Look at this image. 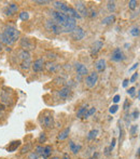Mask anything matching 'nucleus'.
<instances>
[{"instance_id":"f257e3e1","label":"nucleus","mask_w":140,"mask_h":159,"mask_svg":"<svg viewBox=\"0 0 140 159\" xmlns=\"http://www.w3.org/2000/svg\"><path fill=\"white\" fill-rule=\"evenodd\" d=\"M19 30L17 28H15L14 26L6 25L3 28L2 33L0 34V42L6 46L10 47L14 43L15 41H17V39L19 38Z\"/></svg>"},{"instance_id":"f03ea898","label":"nucleus","mask_w":140,"mask_h":159,"mask_svg":"<svg viewBox=\"0 0 140 159\" xmlns=\"http://www.w3.org/2000/svg\"><path fill=\"white\" fill-rule=\"evenodd\" d=\"M45 27L48 28L50 32H52L55 35H61L63 34V27L59 24H57L54 20H48L45 23Z\"/></svg>"},{"instance_id":"7ed1b4c3","label":"nucleus","mask_w":140,"mask_h":159,"mask_svg":"<svg viewBox=\"0 0 140 159\" xmlns=\"http://www.w3.org/2000/svg\"><path fill=\"white\" fill-rule=\"evenodd\" d=\"M51 16H52V20H54L57 24H59L61 26H63L64 24L67 22L68 20V15L65 14V13L58 12V11H51Z\"/></svg>"},{"instance_id":"20e7f679","label":"nucleus","mask_w":140,"mask_h":159,"mask_svg":"<svg viewBox=\"0 0 140 159\" xmlns=\"http://www.w3.org/2000/svg\"><path fill=\"white\" fill-rule=\"evenodd\" d=\"M40 124L43 128L45 129H52L54 126V117H53L51 114H46L43 115L42 117H40Z\"/></svg>"},{"instance_id":"39448f33","label":"nucleus","mask_w":140,"mask_h":159,"mask_svg":"<svg viewBox=\"0 0 140 159\" xmlns=\"http://www.w3.org/2000/svg\"><path fill=\"white\" fill-rule=\"evenodd\" d=\"M97 81H98V74L96 71H93V73L88 74L85 78V84L88 88H94L96 86Z\"/></svg>"},{"instance_id":"423d86ee","label":"nucleus","mask_w":140,"mask_h":159,"mask_svg":"<svg viewBox=\"0 0 140 159\" xmlns=\"http://www.w3.org/2000/svg\"><path fill=\"white\" fill-rule=\"evenodd\" d=\"M62 27H63L64 33H72L73 30L77 27V22H75L74 19H72V17L69 16L67 20V22H66Z\"/></svg>"},{"instance_id":"0eeeda50","label":"nucleus","mask_w":140,"mask_h":159,"mask_svg":"<svg viewBox=\"0 0 140 159\" xmlns=\"http://www.w3.org/2000/svg\"><path fill=\"white\" fill-rule=\"evenodd\" d=\"M17 11H19V4L15 2H11L3 9V13L6 16H12L15 13H17Z\"/></svg>"},{"instance_id":"6e6552de","label":"nucleus","mask_w":140,"mask_h":159,"mask_svg":"<svg viewBox=\"0 0 140 159\" xmlns=\"http://www.w3.org/2000/svg\"><path fill=\"white\" fill-rule=\"evenodd\" d=\"M125 60V54L121 50V48H115L112 51V54H111V61L113 62H121Z\"/></svg>"},{"instance_id":"1a4fd4ad","label":"nucleus","mask_w":140,"mask_h":159,"mask_svg":"<svg viewBox=\"0 0 140 159\" xmlns=\"http://www.w3.org/2000/svg\"><path fill=\"white\" fill-rule=\"evenodd\" d=\"M84 36H85V32H84L83 28L79 27V26H77V27L73 30V32L71 33V37H72V39L75 40V41L82 40L84 38Z\"/></svg>"},{"instance_id":"9d476101","label":"nucleus","mask_w":140,"mask_h":159,"mask_svg":"<svg viewBox=\"0 0 140 159\" xmlns=\"http://www.w3.org/2000/svg\"><path fill=\"white\" fill-rule=\"evenodd\" d=\"M19 44H21V47L23 48V50H25V51L34 50L36 47V44L29 39V38H23V39L21 40V42H19Z\"/></svg>"},{"instance_id":"9b49d317","label":"nucleus","mask_w":140,"mask_h":159,"mask_svg":"<svg viewBox=\"0 0 140 159\" xmlns=\"http://www.w3.org/2000/svg\"><path fill=\"white\" fill-rule=\"evenodd\" d=\"M75 10L78 11L81 16H87L88 15V10L86 9V6L84 4V2L82 1H77L75 2Z\"/></svg>"},{"instance_id":"f8f14e48","label":"nucleus","mask_w":140,"mask_h":159,"mask_svg":"<svg viewBox=\"0 0 140 159\" xmlns=\"http://www.w3.org/2000/svg\"><path fill=\"white\" fill-rule=\"evenodd\" d=\"M103 47H104V42L100 41V40H96L95 42H93L92 47H91V54L96 55L103 49Z\"/></svg>"},{"instance_id":"ddd939ff","label":"nucleus","mask_w":140,"mask_h":159,"mask_svg":"<svg viewBox=\"0 0 140 159\" xmlns=\"http://www.w3.org/2000/svg\"><path fill=\"white\" fill-rule=\"evenodd\" d=\"M44 66H45V63H44V61L42 59H38L36 60V61L32 63V70L35 71V73H40L41 70H43Z\"/></svg>"},{"instance_id":"4468645a","label":"nucleus","mask_w":140,"mask_h":159,"mask_svg":"<svg viewBox=\"0 0 140 159\" xmlns=\"http://www.w3.org/2000/svg\"><path fill=\"white\" fill-rule=\"evenodd\" d=\"M53 6H54V8L56 9L58 12L65 13V14L67 13L68 9H69V7H68L65 2H62V1H54L53 2Z\"/></svg>"},{"instance_id":"2eb2a0df","label":"nucleus","mask_w":140,"mask_h":159,"mask_svg":"<svg viewBox=\"0 0 140 159\" xmlns=\"http://www.w3.org/2000/svg\"><path fill=\"white\" fill-rule=\"evenodd\" d=\"M75 70H77L78 75L79 76H86L88 75V70L87 67L82 63H77L75 64Z\"/></svg>"},{"instance_id":"dca6fc26","label":"nucleus","mask_w":140,"mask_h":159,"mask_svg":"<svg viewBox=\"0 0 140 159\" xmlns=\"http://www.w3.org/2000/svg\"><path fill=\"white\" fill-rule=\"evenodd\" d=\"M21 141L19 140H16V141H12L11 143H9V145L6 147V152H9V153H13V152H15L17 148H19V146H21Z\"/></svg>"},{"instance_id":"f3484780","label":"nucleus","mask_w":140,"mask_h":159,"mask_svg":"<svg viewBox=\"0 0 140 159\" xmlns=\"http://www.w3.org/2000/svg\"><path fill=\"white\" fill-rule=\"evenodd\" d=\"M70 94H71V89L69 87H64V88H62L61 90L58 91V95L61 96L62 98H64V100L69 98Z\"/></svg>"},{"instance_id":"a211bd4d","label":"nucleus","mask_w":140,"mask_h":159,"mask_svg":"<svg viewBox=\"0 0 140 159\" xmlns=\"http://www.w3.org/2000/svg\"><path fill=\"white\" fill-rule=\"evenodd\" d=\"M106 67H107V63H106V61L104 59L98 60V61L95 63V68H96V70L99 71V73H101V71L105 70Z\"/></svg>"},{"instance_id":"6ab92c4d","label":"nucleus","mask_w":140,"mask_h":159,"mask_svg":"<svg viewBox=\"0 0 140 159\" xmlns=\"http://www.w3.org/2000/svg\"><path fill=\"white\" fill-rule=\"evenodd\" d=\"M66 14L68 15V16H70V17H72V19H74V20H77V19H81V15L78 13V11L75 10V9H73V8H70L69 7V9H68V11H67V13Z\"/></svg>"},{"instance_id":"aec40b11","label":"nucleus","mask_w":140,"mask_h":159,"mask_svg":"<svg viewBox=\"0 0 140 159\" xmlns=\"http://www.w3.org/2000/svg\"><path fill=\"white\" fill-rule=\"evenodd\" d=\"M32 66V59L25 60V61H21V64H19V67H21L23 70H28Z\"/></svg>"},{"instance_id":"412c9836","label":"nucleus","mask_w":140,"mask_h":159,"mask_svg":"<svg viewBox=\"0 0 140 159\" xmlns=\"http://www.w3.org/2000/svg\"><path fill=\"white\" fill-rule=\"evenodd\" d=\"M52 152H53V149H52V146H50V145H48V146H45L44 147V149H43V153H42V158L43 159H49L50 158V156L52 155Z\"/></svg>"},{"instance_id":"4be33fe9","label":"nucleus","mask_w":140,"mask_h":159,"mask_svg":"<svg viewBox=\"0 0 140 159\" xmlns=\"http://www.w3.org/2000/svg\"><path fill=\"white\" fill-rule=\"evenodd\" d=\"M19 60H21V61H25V60L32 59V55H30L29 51L22 50V51H19Z\"/></svg>"},{"instance_id":"5701e85b","label":"nucleus","mask_w":140,"mask_h":159,"mask_svg":"<svg viewBox=\"0 0 140 159\" xmlns=\"http://www.w3.org/2000/svg\"><path fill=\"white\" fill-rule=\"evenodd\" d=\"M45 68L48 69L49 73H55V71L59 68V66L57 64L53 63V62H50V63H48L45 65Z\"/></svg>"},{"instance_id":"b1692460","label":"nucleus","mask_w":140,"mask_h":159,"mask_svg":"<svg viewBox=\"0 0 140 159\" xmlns=\"http://www.w3.org/2000/svg\"><path fill=\"white\" fill-rule=\"evenodd\" d=\"M69 148L73 154H78L80 152V149H81V145H78V144H75L73 141H70L69 142Z\"/></svg>"},{"instance_id":"393cba45","label":"nucleus","mask_w":140,"mask_h":159,"mask_svg":"<svg viewBox=\"0 0 140 159\" xmlns=\"http://www.w3.org/2000/svg\"><path fill=\"white\" fill-rule=\"evenodd\" d=\"M114 21H115V15L111 14V15H109V16L105 17V19L101 21V24H103V25H110V24H112Z\"/></svg>"},{"instance_id":"a878e982","label":"nucleus","mask_w":140,"mask_h":159,"mask_svg":"<svg viewBox=\"0 0 140 159\" xmlns=\"http://www.w3.org/2000/svg\"><path fill=\"white\" fill-rule=\"evenodd\" d=\"M69 132H70V128H66L65 130H63L58 134V140H65V139H67L68 135H69Z\"/></svg>"},{"instance_id":"bb28decb","label":"nucleus","mask_w":140,"mask_h":159,"mask_svg":"<svg viewBox=\"0 0 140 159\" xmlns=\"http://www.w3.org/2000/svg\"><path fill=\"white\" fill-rule=\"evenodd\" d=\"M129 34L133 36V37H138V36L140 35V28L138 27V26H133L129 30Z\"/></svg>"},{"instance_id":"cd10ccee","label":"nucleus","mask_w":140,"mask_h":159,"mask_svg":"<svg viewBox=\"0 0 140 159\" xmlns=\"http://www.w3.org/2000/svg\"><path fill=\"white\" fill-rule=\"evenodd\" d=\"M86 111H87V106H82L81 108L78 111L77 113V117L78 118H83L84 115L86 114Z\"/></svg>"},{"instance_id":"c85d7f7f","label":"nucleus","mask_w":140,"mask_h":159,"mask_svg":"<svg viewBox=\"0 0 140 159\" xmlns=\"http://www.w3.org/2000/svg\"><path fill=\"white\" fill-rule=\"evenodd\" d=\"M97 134H98V130H96V129L91 130L87 134V140H94V139L97 136Z\"/></svg>"},{"instance_id":"c756f323","label":"nucleus","mask_w":140,"mask_h":159,"mask_svg":"<svg viewBox=\"0 0 140 159\" xmlns=\"http://www.w3.org/2000/svg\"><path fill=\"white\" fill-rule=\"evenodd\" d=\"M107 8H108L109 12L113 13L115 11V8H117V6H115V2L114 1H108V3H107Z\"/></svg>"},{"instance_id":"7c9ffc66","label":"nucleus","mask_w":140,"mask_h":159,"mask_svg":"<svg viewBox=\"0 0 140 159\" xmlns=\"http://www.w3.org/2000/svg\"><path fill=\"white\" fill-rule=\"evenodd\" d=\"M19 16L22 21H27V20L29 19V13L26 12V11H22V12L19 14Z\"/></svg>"},{"instance_id":"2f4dec72","label":"nucleus","mask_w":140,"mask_h":159,"mask_svg":"<svg viewBox=\"0 0 140 159\" xmlns=\"http://www.w3.org/2000/svg\"><path fill=\"white\" fill-rule=\"evenodd\" d=\"M32 145L30 144V143H28V144H26L25 146H23L22 147V149H21V154H26V153H28V152L32 149Z\"/></svg>"},{"instance_id":"473e14b6","label":"nucleus","mask_w":140,"mask_h":159,"mask_svg":"<svg viewBox=\"0 0 140 159\" xmlns=\"http://www.w3.org/2000/svg\"><path fill=\"white\" fill-rule=\"evenodd\" d=\"M95 111H96V108H95V107H91V108L88 109L87 111H86V114H85V115H84V117H83V118H85V119H86V118H88V117H90V116L94 115Z\"/></svg>"},{"instance_id":"72a5a7b5","label":"nucleus","mask_w":140,"mask_h":159,"mask_svg":"<svg viewBox=\"0 0 140 159\" xmlns=\"http://www.w3.org/2000/svg\"><path fill=\"white\" fill-rule=\"evenodd\" d=\"M128 7H129L130 10H135L137 7V1L136 0H130V1L128 2Z\"/></svg>"},{"instance_id":"f704fd0d","label":"nucleus","mask_w":140,"mask_h":159,"mask_svg":"<svg viewBox=\"0 0 140 159\" xmlns=\"http://www.w3.org/2000/svg\"><path fill=\"white\" fill-rule=\"evenodd\" d=\"M117 111H119V106H117V104L112 105V106H111L110 108H109V111H110V114H115Z\"/></svg>"},{"instance_id":"c9c22d12","label":"nucleus","mask_w":140,"mask_h":159,"mask_svg":"<svg viewBox=\"0 0 140 159\" xmlns=\"http://www.w3.org/2000/svg\"><path fill=\"white\" fill-rule=\"evenodd\" d=\"M115 143H117V140H115V139L113 138V139H112V141H111V144H110V146L108 147V151H109V153H110V152H112L113 149H114Z\"/></svg>"},{"instance_id":"e433bc0d","label":"nucleus","mask_w":140,"mask_h":159,"mask_svg":"<svg viewBox=\"0 0 140 159\" xmlns=\"http://www.w3.org/2000/svg\"><path fill=\"white\" fill-rule=\"evenodd\" d=\"M137 130H138V126H137V125L132 126V127H130V129H129L130 134H132V135H135V134L137 133Z\"/></svg>"},{"instance_id":"4c0bfd02","label":"nucleus","mask_w":140,"mask_h":159,"mask_svg":"<svg viewBox=\"0 0 140 159\" xmlns=\"http://www.w3.org/2000/svg\"><path fill=\"white\" fill-rule=\"evenodd\" d=\"M40 158V155H38L36 152H32V153L28 155V159H39Z\"/></svg>"},{"instance_id":"58836bf2","label":"nucleus","mask_w":140,"mask_h":159,"mask_svg":"<svg viewBox=\"0 0 140 159\" xmlns=\"http://www.w3.org/2000/svg\"><path fill=\"white\" fill-rule=\"evenodd\" d=\"M43 149H44V147H43V146H40V145H39V146H37V147H36L35 152L38 154V155H40V156H41V155H42V153H43Z\"/></svg>"},{"instance_id":"ea45409f","label":"nucleus","mask_w":140,"mask_h":159,"mask_svg":"<svg viewBox=\"0 0 140 159\" xmlns=\"http://www.w3.org/2000/svg\"><path fill=\"white\" fill-rule=\"evenodd\" d=\"M51 1H48V0H36L35 3L39 4V6H44V4H48L50 3Z\"/></svg>"},{"instance_id":"a19ab883","label":"nucleus","mask_w":140,"mask_h":159,"mask_svg":"<svg viewBox=\"0 0 140 159\" xmlns=\"http://www.w3.org/2000/svg\"><path fill=\"white\" fill-rule=\"evenodd\" d=\"M138 79V73H134V75L130 77L129 79V82H132V84H134V82H136V80Z\"/></svg>"},{"instance_id":"79ce46f5","label":"nucleus","mask_w":140,"mask_h":159,"mask_svg":"<svg viewBox=\"0 0 140 159\" xmlns=\"http://www.w3.org/2000/svg\"><path fill=\"white\" fill-rule=\"evenodd\" d=\"M45 141H46V134L43 132V133L40 134V136H39V142L40 143H43V142H45Z\"/></svg>"},{"instance_id":"37998d69","label":"nucleus","mask_w":140,"mask_h":159,"mask_svg":"<svg viewBox=\"0 0 140 159\" xmlns=\"http://www.w3.org/2000/svg\"><path fill=\"white\" fill-rule=\"evenodd\" d=\"M130 116L133 117V119H137V118L139 117V111H134Z\"/></svg>"},{"instance_id":"c03bdc74","label":"nucleus","mask_w":140,"mask_h":159,"mask_svg":"<svg viewBox=\"0 0 140 159\" xmlns=\"http://www.w3.org/2000/svg\"><path fill=\"white\" fill-rule=\"evenodd\" d=\"M135 90H136V89H135V87H132V88L128 89L127 93H128V94H129L130 96H134V95H135Z\"/></svg>"},{"instance_id":"a18cd8bd","label":"nucleus","mask_w":140,"mask_h":159,"mask_svg":"<svg viewBox=\"0 0 140 159\" xmlns=\"http://www.w3.org/2000/svg\"><path fill=\"white\" fill-rule=\"evenodd\" d=\"M120 98H121V96H120L119 94H117V95H114V98H113V102L117 104V102H120Z\"/></svg>"},{"instance_id":"49530a36","label":"nucleus","mask_w":140,"mask_h":159,"mask_svg":"<svg viewBox=\"0 0 140 159\" xmlns=\"http://www.w3.org/2000/svg\"><path fill=\"white\" fill-rule=\"evenodd\" d=\"M48 57L50 60H55V59H56V54H54V53H49Z\"/></svg>"},{"instance_id":"de8ad7c7","label":"nucleus","mask_w":140,"mask_h":159,"mask_svg":"<svg viewBox=\"0 0 140 159\" xmlns=\"http://www.w3.org/2000/svg\"><path fill=\"white\" fill-rule=\"evenodd\" d=\"M138 66H139V64H138V63L134 64V65H133L132 67H130L129 69H128V71H133V70H135V69H136V68H137V67H138Z\"/></svg>"},{"instance_id":"09e8293b","label":"nucleus","mask_w":140,"mask_h":159,"mask_svg":"<svg viewBox=\"0 0 140 159\" xmlns=\"http://www.w3.org/2000/svg\"><path fill=\"white\" fill-rule=\"evenodd\" d=\"M90 16H91V17H96V16H97L96 11L93 10V9H92V10H91V14H90Z\"/></svg>"},{"instance_id":"8fccbe9b","label":"nucleus","mask_w":140,"mask_h":159,"mask_svg":"<svg viewBox=\"0 0 140 159\" xmlns=\"http://www.w3.org/2000/svg\"><path fill=\"white\" fill-rule=\"evenodd\" d=\"M4 109H6V105H4L2 102H0V111H3Z\"/></svg>"},{"instance_id":"3c124183","label":"nucleus","mask_w":140,"mask_h":159,"mask_svg":"<svg viewBox=\"0 0 140 159\" xmlns=\"http://www.w3.org/2000/svg\"><path fill=\"white\" fill-rule=\"evenodd\" d=\"M128 82H129V80H128V79L124 80V81H123V87H124V88H126V87L128 86Z\"/></svg>"},{"instance_id":"603ef678","label":"nucleus","mask_w":140,"mask_h":159,"mask_svg":"<svg viewBox=\"0 0 140 159\" xmlns=\"http://www.w3.org/2000/svg\"><path fill=\"white\" fill-rule=\"evenodd\" d=\"M63 159H70V157H69V155H68V154H64Z\"/></svg>"},{"instance_id":"864d4df0","label":"nucleus","mask_w":140,"mask_h":159,"mask_svg":"<svg viewBox=\"0 0 140 159\" xmlns=\"http://www.w3.org/2000/svg\"><path fill=\"white\" fill-rule=\"evenodd\" d=\"M127 106H128V102L125 101V103H124V109H127Z\"/></svg>"},{"instance_id":"5fc2aeb1","label":"nucleus","mask_w":140,"mask_h":159,"mask_svg":"<svg viewBox=\"0 0 140 159\" xmlns=\"http://www.w3.org/2000/svg\"><path fill=\"white\" fill-rule=\"evenodd\" d=\"M128 47H130L129 44H128V43H125V48H127V49H128Z\"/></svg>"},{"instance_id":"6e6d98bb","label":"nucleus","mask_w":140,"mask_h":159,"mask_svg":"<svg viewBox=\"0 0 140 159\" xmlns=\"http://www.w3.org/2000/svg\"><path fill=\"white\" fill-rule=\"evenodd\" d=\"M138 100L140 101V90L138 91Z\"/></svg>"},{"instance_id":"4d7b16f0","label":"nucleus","mask_w":140,"mask_h":159,"mask_svg":"<svg viewBox=\"0 0 140 159\" xmlns=\"http://www.w3.org/2000/svg\"><path fill=\"white\" fill-rule=\"evenodd\" d=\"M140 155V148L138 149V152H137V156H139Z\"/></svg>"},{"instance_id":"13d9d810","label":"nucleus","mask_w":140,"mask_h":159,"mask_svg":"<svg viewBox=\"0 0 140 159\" xmlns=\"http://www.w3.org/2000/svg\"><path fill=\"white\" fill-rule=\"evenodd\" d=\"M6 51H11V48H9V47H6Z\"/></svg>"},{"instance_id":"bf43d9fd","label":"nucleus","mask_w":140,"mask_h":159,"mask_svg":"<svg viewBox=\"0 0 140 159\" xmlns=\"http://www.w3.org/2000/svg\"><path fill=\"white\" fill-rule=\"evenodd\" d=\"M0 51H2V44H1V42H0Z\"/></svg>"},{"instance_id":"052dcab7","label":"nucleus","mask_w":140,"mask_h":159,"mask_svg":"<svg viewBox=\"0 0 140 159\" xmlns=\"http://www.w3.org/2000/svg\"><path fill=\"white\" fill-rule=\"evenodd\" d=\"M52 159H59V158H58V157H53Z\"/></svg>"},{"instance_id":"680f3d73","label":"nucleus","mask_w":140,"mask_h":159,"mask_svg":"<svg viewBox=\"0 0 140 159\" xmlns=\"http://www.w3.org/2000/svg\"><path fill=\"white\" fill-rule=\"evenodd\" d=\"M88 159H94V158H88Z\"/></svg>"}]
</instances>
